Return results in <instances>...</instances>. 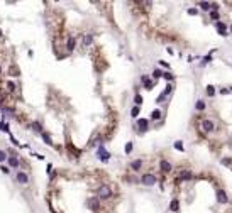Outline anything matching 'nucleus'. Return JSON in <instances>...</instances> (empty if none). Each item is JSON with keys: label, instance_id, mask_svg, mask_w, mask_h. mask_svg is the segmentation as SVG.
I'll return each mask as SVG.
<instances>
[{"label": "nucleus", "instance_id": "6e6552de", "mask_svg": "<svg viewBox=\"0 0 232 213\" xmlns=\"http://www.w3.org/2000/svg\"><path fill=\"white\" fill-rule=\"evenodd\" d=\"M215 27H217V31H219V34L220 36H227V26L224 22H215Z\"/></svg>", "mask_w": 232, "mask_h": 213}, {"label": "nucleus", "instance_id": "ddd939ff", "mask_svg": "<svg viewBox=\"0 0 232 213\" xmlns=\"http://www.w3.org/2000/svg\"><path fill=\"white\" fill-rule=\"evenodd\" d=\"M88 205H90V208H92V210H97V208H98V198H90Z\"/></svg>", "mask_w": 232, "mask_h": 213}, {"label": "nucleus", "instance_id": "f704fd0d", "mask_svg": "<svg viewBox=\"0 0 232 213\" xmlns=\"http://www.w3.org/2000/svg\"><path fill=\"white\" fill-rule=\"evenodd\" d=\"M188 14H190V15H197L198 10H197V9H190V10H188Z\"/></svg>", "mask_w": 232, "mask_h": 213}, {"label": "nucleus", "instance_id": "39448f33", "mask_svg": "<svg viewBox=\"0 0 232 213\" xmlns=\"http://www.w3.org/2000/svg\"><path fill=\"white\" fill-rule=\"evenodd\" d=\"M171 90H173V86H171V85H168V86H166V88H165V91H163V93H161V95H159V96H158V100H156V103H161V102H163V100H165V98H166V96H168V95H169V93H171Z\"/></svg>", "mask_w": 232, "mask_h": 213}, {"label": "nucleus", "instance_id": "a211bd4d", "mask_svg": "<svg viewBox=\"0 0 232 213\" xmlns=\"http://www.w3.org/2000/svg\"><path fill=\"white\" fill-rule=\"evenodd\" d=\"M131 166H132V169H134V171H137V169L139 168H141V166H142V161L141 159H135L134 162H132V164H131Z\"/></svg>", "mask_w": 232, "mask_h": 213}, {"label": "nucleus", "instance_id": "dca6fc26", "mask_svg": "<svg viewBox=\"0 0 232 213\" xmlns=\"http://www.w3.org/2000/svg\"><path fill=\"white\" fill-rule=\"evenodd\" d=\"M75 44H76V41H75V37H68V51H73L75 49Z\"/></svg>", "mask_w": 232, "mask_h": 213}, {"label": "nucleus", "instance_id": "e433bc0d", "mask_svg": "<svg viewBox=\"0 0 232 213\" xmlns=\"http://www.w3.org/2000/svg\"><path fill=\"white\" fill-rule=\"evenodd\" d=\"M0 169H2V172H5V174H9V171H10V169H9V168H5V166H2Z\"/></svg>", "mask_w": 232, "mask_h": 213}, {"label": "nucleus", "instance_id": "9b49d317", "mask_svg": "<svg viewBox=\"0 0 232 213\" xmlns=\"http://www.w3.org/2000/svg\"><path fill=\"white\" fill-rule=\"evenodd\" d=\"M159 168H161L165 172H169V171H171V164H169L168 161H165V159H163V161H159Z\"/></svg>", "mask_w": 232, "mask_h": 213}, {"label": "nucleus", "instance_id": "aec40b11", "mask_svg": "<svg viewBox=\"0 0 232 213\" xmlns=\"http://www.w3.org/2000/svg\"><path fill=\"white\" fill-rule=\"evenodd\" d=\"M151 118H152V120H159V118H161V112H159V110H154V112L151 113Z\"/></svg>", "mask_w": 232, "mask_h": 213}, {"label": "nucleus", "instance_id": "20e7f679", "mask_svg": "<svg viewBox=\"0 0 232 213\" xmlns=\"http://www.w3.org/2000/svg\"><path fill=\"white\" fill-rule=\"evenodd\" d=\"M215 196H217V201H219V203H222V205L229 203V198H227V194H225V191H224V189H217Z\"/></svg>", "mask_w": 232, "mask_h": 213}, {"label": "nucleus", "instance_id": "6ab92c4d", "mask_svg": "<svg viewBox=\"0 0 232 213\" xmlns=\"http://www.w3.org/2000/svg\"><path fill=\"white\" fill-rule=\"evenodd\" d=\"M200 9H202V10H210V9H212V3H208V2H200Z\"/></svg>", "mask_w": 232, "mask_h": 213}, {"label": "nucleus", "instance_id": "1a4fd4ad", "mask_svg": "<svg viewBox=\"0 0 232 213\" xmlns=\"http://www.w3.org/2000/svg\"><path fill=\"white\" fill-rule=\"evenodd\" d=\"M141 81H142V85H144V88H146V90H152V86H154V81H151L148 76H142V78H141Z\"/></svg>", "mask_w": 232, "mask_h": 213}, {"label": "nucleus", "instance_id": "f03ea898", "mask_svg": "<svg viewBox=\"0 0 232 213\" xmlns=\"http://www.w3.org/2000/svg\"><path fill=\"white\" fill-rule=\"evenodd\" d=\"M110 194H112V191H110V188L107 185H102L98 188V198H102V200H107V198H110Z\"/></svg>", "mask_w": 232, "mask_h": 213}, {"label": "nucleus", "instance_id": "4be33fe9", "mask_svg": "<svg viewBox=\"0 0 232 213\" xmlns=\"http://www.w3.org/2000/svg\"><path fill=\"white\" fill-rule=\"evenodd\" d=\"M163 78H165V80H168V81H173V80H174V76H173V74L169 73V71H166V73H163Z\"/></svg>", "mask_w": 232, "mask_h": 213}, {"label": "nucleus", "instance_id": "473e14b6", "mask_svg": "<svg viewBox=\"0 0 232 213\" xmlns=\"http://www.w3.org/2000/svg\"><path fill=\"white\" fill-rule=\"evenodd\" d=\"M222 164H224V166H229V164H232V159H227V157H224V159H222Z\"/></svg>", "mask_w": 232, "mask_h": 213}, {"label": "nucleus", "instance_id": "2f4dec72", "mask_svg": "<svg viewBox=\"0 0 232 213\" xmlns=\"http://www.w3.org/2000/svg\"><path fill=\"white\" fill-rule=\"evenodd\" d=\"M208 61H210V54H208V56H205V57H203V61L200 63V66H205V64L208 63Z\"/></svg>", "mask_w": 232, "mask_h": 213}, {"label": "nucleus", "instance_id": "ea45409f", "mask_svg": "<svg viewBox=\"0 0 232 213\" xmlns=\"http://www.w3.org/2000/svg\"><path fill=\"white\" fill-rule=\"evenodd\" d=\"M230 31H232V24H230Z\"/></svg>", "mask_w": 232, "mask_h": 213}, {"label": "nucleus", "instance_id": "72a5a7b5", "mask_svg": "<svg viewBox=\"0 0 232 213\" xmlns=\"http://www.w3.org/2000/svg\"><path fill=\"white\" fill-rule=\"evenodd\" d=\"M5 159H7V154L3 152V151H0V162H3Z\"/></svg>", "mask_w": 232, "mask_h": 213}, {"label": "nucleus", "instance_id": "cd10ccee", "mask_svg": "<svg viewBox=\"0 0 232 213\" xmlns=\"http://www.w3.org/2000/svg\"><path fill=\"white\" fill-rule=\"evenodd\" d=\"M134 100H135V107H139V105L142 103V96H141V95H135Z\"/></svg>", "mask_w": 232, "mask_h": 213}, {"label": "nucleus", "instance_id": "c756f323", "mask_svg": "<svg viewBox=\"0 0 232 213\" xmlns=\"http://www.w3.org/2000/svg\"><path fill=\"white\" fill-rule=\"evenodd\" d=\"M32 127H34V130H36V132H41V130H42V129H41V125H39L37 122H32Z\"/></svg>", "mask_w": 232, "mask_h": 213}, {"label": "nucleus", "instance_id": "4c0bfd02", "mask_svg": "<svg viewBox=\"0 0 232 213\" xmlns=\"http://www.w3.org/2000/svg\"><path fill=\"white\" fill-rule=\"evenodd\" d=\"M220 93H222V95H227V93H229V90H225V88H222V90H220Z\"/></svg>", "mask_w": 232, "mask_h": 213}, {"label": "nucleus", "instance_id": "f257e3e1", "mask_svg": "<svg viewBox=\"0 0 232 213\" xmlns=\"http://www.w3.org/2000/svg\"><path fill=\"white\" fill-rule=\"evenodd\" d=\"M141 183H142L144 186H152V185H156V176L151 174V172H148V174H142Z\"/></svg>", "mask_w": 232, "mask_h": 213}, {"label": "nucleus", "instance_id": "f3484780", "mask_svg": "<svg viewBox=\"0 0 232 213\" xmlns=\"http://www.w3.org/2000/svg\"><path fill=\"white\" fill-rule=\"evenodd\" d=\"M195 108H197L198 112L200 110H205V102H203V100H198V102L195 103Z\"/></svg>", "mask_w": 232, "mask_h": 213}, {"label": "nucleus", "instance_id": "423d86ee", "mask_svg": "<svg viewBox=\"0 0 232 213\" xmlns=\"http://www.w3.org/2000/svg\"><path fill=\"white\" fill-rule=\"evenodd\" d=\"M202 129H203L205 132H212L213 129H215V125H213L212 120H203V122H202Z\"/></svg>", "mask_w": 232, "mask_h": 213}, {"label": "nucleus", "instance_id": "412c9836", "mask_svg": "<svg viewBox=\"0 0 232 213\" xmlns=\"http://www.w3.org/2000/svg\"><path fill=\"white\" fill-rule=\"evenodd\" d=\"M207 95H208V96H213V95H215V88H213L212 85L207 86Z\"/></svg>", "mask_w": 232, "mask_h": 213}, {"label": "nucleus", "instance_id": "58836bf2", "mask_svg": "<svg viewBox=\"0 0 232 213\" xmlns=\"http://www.w3.org/2000/svg\"><path fill=\"white\" fill-rule=\"evenodd\" d=\"M159 64H161V66H165V68H169V66H168V63H165V61H159Z\"/></svg>", "mask_w": 232, "mask_h": 213}, {"label": "nucleus", "instance_id": "f8f14e48", "mask_svg": "<svg viewBox=\"0 0 232 213\" xmlns=\"http://www.w3.org/2000/svg\"><path fill=\"white\" fill-rule=\"evenodd\" d=\"M169 210L171 211H178V210H180V201H178V200H173V201H171V203H169Z\"/></svg>", "mask_w": 232, "mask_h": 213}, {"label": "nucleus", "instance_id": "9d476101", "mask_svg": "<svg viewBox=\"0 0 232 213\" xmlns=\"http://www.w3.org/2000/svg\"><path fill=\"white\" fill-rule=\"evenodd\" d=\"M137 127L141 129V130H146V129L149 127V122H148V118H139V120H137Z\"/></svg>", "mask_w": 232, "mask_h": 213}, {"label": "nucleus", "instance_id": "a878e982", "mask_svg": "<svg viewBox=\"0 0 232 213\" xmlns=\"http://www.w3.org/2000/svg\"><path fill=\"white\" fill-rule=\"evenodd\" d=\"M132 146H134L132 142H127V144H126V154H131V152H132Z\"/></svg>", "mask_w": 232, "mask_h": 213}, {"label": "nucleus", "instance_id": "7ed1b4c3", "mask_svg": "<svg viewBox=\"0 0 232 213\" xmlns=\"http://www.w3.org/2000/svg\"><path fill=\"white\" fill-rule=\"evenodd\" d=\"M98 159L100 161H102V162H109L110 161V154H109V151H105V149H103V146H100L98 147Z\"/></svg>", "mask_w": 232, "mask_h": 213}, {"label": "nucleus", "instance_id": "7c9ffc66", "mask_svg": "<svg viewBox=\"0 0 232 213\" xmlns=\"http://www.w3.org/2000/svg\"><path fill=\"white\" fill-rule=\"evenodd\" d=\"M42 139H44V140H46V144H49V146H51V144H53V142H51V139H49V135H48V134H42Z\"/></svg>", "mask_w": 232, "mask_h": 213}, {"label": "nucleus", "instance_id": "b1692460", "mask_svg": "<svg viewBox=\"0 0 232 213\" xmlns=\"http://www.w3.org/2000/svg\"><path fill=\"white\" fill-rule=\"evenodd\" d=\"M174 149H176V151H180V152H183V144H181V140L174 142Z\"/></svg>", "mask_w": 232, "mask_h": 213}, {"label": "nucleus", "instance_id": "393cba45", "mask_svg": "<svg viewBox=\"0 0 232 213\" xmlns=\"http://www.w3.org/2000/svg\"><path fill=\"white\" fill-rule=\"evenodd\" d=\"M210 17H212V20H215V22H219V12H217V10H212V14H210Z\"/></svg>", "mask_w": 232, "mask_h": 213}, {"label": "nucleus", "instance_id": "c9c22d12", "mask_svg": "<svg viewBox=\"0 0 232 213\" xmlns=\"http://www.w3.org/2000/svg\"><path fill=\"white\" fill-rule=\"evenodd\" d=\"M7 86H9V90H10V91H14V90H15V85H14L12 81H9V85H7Z\"/></svg>", "mask_w": 232, "mask_h": 213}, {"label": "nucleus", "instance_id": "0eeeda50", "mask_svg": "<svg viewBox=\"0 0 232 213\" xmlns=\"http://www.w3.org/2000/svg\"><path fill=\"white\" fill-rule=\"evenodd\" d=\"M17 181H19L20 185H27V183H29V176H27L26 172L19 171V172H17Z\"/></svg>", "mask_w": 232, "mask_h": 213}, {"label": "nucleus", "instance_id": "2eb2a0df", "mask_svg": "<svg viewBox=\"0 0 232 213\" xmlns=\"http://www.w3.org/2000/svg\"><path fill=\"white\" fill-rule=\"evenodd\" d=\"M7 161H9V164L12 166V168H17V166H19V161H17V157H15V156L7 157Z\"/></svg>", "mask_w": 232, "mask_h": 213}, {"label": "nucleus", "instance_id": "bb28decb", "mask_svg": "<svg viewBox=\"0 0 232 213\" xmlns=\"http://www.w3.org/2000/svg\"><path fill=\"white\" fill-rule=\"evenodd\" d=\"M190 178H191V174H190V172H186V171H183L180 174V179H190Z\"/></svg>", "mask_w": 232, "mask_h": 213}, {"label": "nucleus", "instance_id": "4468645a", "mask_svg": "<svg viewBox=\"0 0 232 213\" xmlns=\"http://www.w3.org/2000/svg\"><path fill=\"white\" fill-rule=\"evenodd\" d=\"M92 42H93V34H87V36L83 37V44H85V46H90Z\"/></svg>", "mask_w": 232, "mask_h": 213}, {"label": "nucleus", "instance_id": "5701e85b", "mask_svg": "<svg viewBox=\"0 0 232 213\" xmlns=\"http://www.w3.org/2000/svg\"><path fill=\"white\" fill-rule=\"evenodd\" d=\"M139 115V107H132V110H131V117L135 118Z\"/></svg>", "mask_w": 232, "mask_h": 213}, {"label": "nucleus", "instance_id": "c85d7f7f", "mask_svg": "<svg viewBox=\"0 0 232 213\" xmlns=\"http://www.w3.org/2000/svg\"><path fill=\"white\" fill-rule=\"evenodd\" d=\"M163 76V71H159V70H156L154 73H152V78H156V80H158V78H161Z\"/></svg>", "mask_w": 232, "mask_h": 213}]
</instances>
